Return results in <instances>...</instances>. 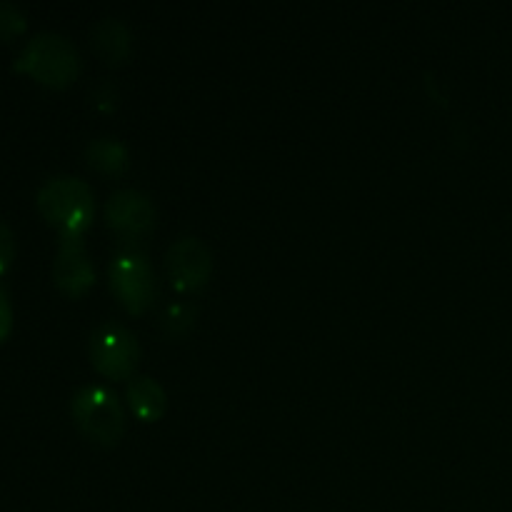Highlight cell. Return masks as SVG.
<instances>
[{"label": "cell", "instance_id": "4fadbf2b", "mask_svg": "<svg viewBox=\"0 0 512 512\" xmlns=\"http://www.w3.org/2000/svg\"><path fill=\"white\" fill-rule=\"evenodd\" d=\"M28 25L23 8L13 0H0V38L10 40L15 35H20Z\"/></svg>", "mask_w": 512, "mask_h": 512}, {"label": "cell", "instance_id": "2e32d148", "mask_svg": "<svg viewBox=\"0 0 512 512\" xmlns=\"http://www.w3.org/2000/svg\"><path fill=\"white\" fill-rule=\"evenodd\" d=\"M10 328H13V305H10L8 295L0 290V343L8 338Z\"/></svg>", "mask_w": 512, "mask_h": 512}, {"label": "cell", "instance_id": "5b68a950", "mask_svg": "<svg viewBox=\"0 0 512 512\" xmlns=\"http://www.w3.org/2000/svg\"><path fill=\"white\" fill-rule=\"evenodd\" d=\"M138 358L140 343L125 325H100L90 335V360L105 378H130L135 365H138Z\"/></svg>", "mask_w": 512, "mask_h": 512}, {"label": "cell", "instance_id": "5bb4252c", "mask_svg": "<svg viewBox=\"0 0 512 512\" xmlns=\"http://www.w3.org/2000/svg\"><path fill=\"white\" fill-rule=\"evenodd\" d=\"M15 258V233L8 223L0 220V275L10 268Z\"/></svg>", "mask_w": 512, "mask_h": 512}, {"label": "cell", "instance_id": "7a4b0ae2", "mask_svg": "<svg viewBox=\"0 0 512 512\" xmlns=\"http://www.w3.org/2000/svg\"><path fill=\"white\" fill-rule=\"evenodd\" d=\"M15 70H23L48 88H65L80 70V55L73 40L55 30L35 33L15 58Z\"/></svg>", "mask_w": 512, "mask_h": 512}, {"label": "cell", "instance_id": "3957f363", "mask_svg": "<svg viewBox=\"0 0 512 512\" xmlns=\"http://www.w3.org/2000/svg\"><path fill=\"white\" fill-rule=\"evenodd\" d=\"M108 278L113 293L118 295L125 310H130L133 315L145 313L153 305L155 293H158V280H155L153 263L140 248L123 245L110 260Z\"/></svg>", "mask_w": 512, "mask_h": 512}, {"label": "cell", "instance_id": "6da1fadb", "mask_svg": "<svg viewBox=\"0 0 512 512\" xmlns=\"http://www.w3.org/2000/svg\"><path fill=\"white\" fill-rule=\"evenodd\" d=\"M40 215L60 230V235H83L95 215L93 190L75 175H53L35 195Z\"/></svg>", "mask_w": 512, "mask_h": 512}, {"label": "cell", "instance_id": "9a60e30c", "mask_svg": "<svg viewBox=\"0 0 512 512\" xmlns=\"http://www.w3.org/2000/svg\"><path fill=\"white\" fill-rule=\"evenodd\" d=\"M93 103L98 105V110H105V113H110V110L118 105V88H115L110 80H103L100 85H95Z\"/></svg>", "mask_w": 512, "mask_h": 512}, {"label": "cell", "instance_id": "9c48e42d", "mask_svg": "<svg viewBox=\"0 0 512 512\" xmlns=\"http://www.w3.org/2000/svg\"><path fill=\"white\" fill-rule=\"evenodd\" d=\"M93 45L108 63H123L133 50V35L120 18H103L93 25Z\"/></svg>", "mask_w": 512, "mask_h": 512}, {"label": "cell", "instance_id": "8992f818", "mask_svg": "<svg viewBox=\"0 0 512 512\" xmlns=\"http://www.w3.org/2000/svg\"><path fill=\"white\" fill-rule=\"evenodd\" d=\"M105 220L115 230L120 243L138 248L155 228V205L143 190L123 188L110 195L105 205Z\"/></svg>", "mask_w": 512, "mask_h": 512}, {"label": "cell", "instance_id": "277c9868", "mask_svg": "<svg viewBox=\"0 0 512 512\" xmlns=\"http://www.w3.org/2000/svg\"><path fill=\"white\" fill-rule=\"evenodd\" d=\"M70 410H73L75 425L80 428V433L88 435L93 443L113 445L123 435V405H120V400L108 388L85 385V388H80L73 395Z\"/></svg>", "mask_w": 512, "mask_h": 512}, {"label": "cell", "instance_id": "ba28073f", "mask_svg": "<svg viewBox=\"0 0 512 512\" xmlns=\"http://www.w3.org/2000/svg\"><path fill=\"white\" fill-rule=\"evenodd\" d=\"M53 280L65 295H73V298L93 288L95 268L83 245V235H60L58 255H55L53 263Z\"/></svg>", "mask_w": 512, "mask_h": 512}, {"label": "cell", "instance_id": "8fae6325", "mask_svg": "<svg viewBox=\"0 0 512 512\" xmlns=\"http://www.w3.org/2000/svg\"><path fill=\"white\" fill-rule=\"evenodd\" d=\"M83 155L90 168L105 175H120L130 163L128 148L118 138H93L85 145Z\"/></svg>", "mask_w": 512, "mask_h": 512}, {"label": "cell", "instance_id": "52a82bcc", "mask_svg": "<svg viewBox=\"0 0 512 512\" xmlns=\"http://www.w3.org/2000/svg\"><path fill=\"white\" fill-rule=\"evenodd\" d=\"M165 270L175 288L183 293H195L208 283L213 273V255L203 240L195 235H183L165 253Z\"/></svg>", "mask_w": 512, "mask_h": 512}, {"label": "cell", "instance_id": "30bf717a", "mask_svg": "<svg viewBox=\"0 0 512 512\" xmlns=\"http://www.w3.org/2000/svg\"><path fill=\"white\" fill-rule=\"evenodd\" d=\"M125 395H128L130 408H133V413L140 420H158L165 413V405H168L163 385H158L148 375H135V378H130L128 393Z\"/></svg>", "mask_w": 512, "mask_h": 512}, {"label": "cell", "instance_id": "7c38bea8", "mask_svg": "<svg viewBox=\"0 0 512 512\" xmlns=\"http://www.w3.org/2000/svg\"><path fill=\"white\" fill-rule=\"evenodd\" d=\"M195 305L183 303V300H175L160 315V328L170 338H183L190 328L195 325Z\"/></svg>", "mask_w": 512, "mask_h": 512}]
</instances>
